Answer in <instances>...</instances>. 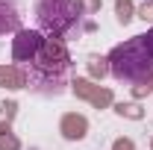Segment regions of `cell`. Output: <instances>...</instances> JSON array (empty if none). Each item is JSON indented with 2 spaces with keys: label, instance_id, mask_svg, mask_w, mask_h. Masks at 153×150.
Here are the masks:
<instances>
[{
  "label": "cell",
  "instance_id": "obj_17",
  "mask_svg": "<svg viewBox=\"0 0 153 150\" xmlns=\"http://www.w3.org/2000/svg\"><path fill=\"white\" fill-rule=\"evenodd\" d=\"M15 109H18V106H15L12 100H9V103H3V115H6V121H12V118H15Z\"/></svg>",
  "mask_w": 153,
  "mask_h": 150
},
{
  "label": "cell",
  "instance_id": "obj_3",
  "mask_svg": "<svg viewBox=\"0 0 153 150\" xmlns=\"http://www.w3.org/2000/svg\"><path fill=\"white\" fill-rule=\"evenodd\" d=\"M82 3L79 0H38L36 18L41 27V36L47 38H62L68 33L79 30V18H82Z\"/></svg>",
  "mask_w": 153,
  "mask_h": 150
},
{
  "label": "cell",
  "instance_id": "obj_2",
  "mask_svg": "<svg viewBox=\"0 0 153 150\" xmlns=\"http://www.w3.org/2000/svg\"><path fill=\"white\" fill-rule=\"evenodd\" d=\"M109 62V74L121 82H144L147 76H153V56L144 47V38L135 36L124 44H118L112 53L106 56Z\"/></svg>",
  "mask_w": 153,
  "mask_h": 150
},
{
  "label": "cell",
  "instance_id": "obj_4",
  "mask_svg": "<svg viewBox=\"0 0 153 150\" xmlns=\"http://www.w3.org/2000/svg\"><path fill=\"white\" fill-rule=\"evenodd\" d=\"M41 44H44V36L38 30H21L12 38V59L21 62V65H27V62L36 59V53L41 50Z\"/></svg>",
  "mask_w": 153,
  "mask_h": 150
},
{
  "label": "cell",
  "instance_id": "obj_8",
  "mask_svg": "<svg viewBox=\"0 0 153 150\" xmlns=\"http://www.w3.org/2000/svg\"><path fill=\"white\" fill-rule=\"evenodd\" d=\"M27 85V76L18 65H0V88H24Z\"/></svg>",
  "mask_w": 153,
  "mask_h": 150
},
{
  "label": "cell",
  "instance_id": "obj_15",
  "mask_svg": "<svg viewBox=\"0 0 153 150\" xmlns=\"http://www.w3.org/2000/svg\"><path fill=\"white\" fill-rule=\"evenodd\" d=\"M79 3H82V12H85V15H91V12L100 9V0H79Z\"/></svg>",
  "mask_w": 153,
  "mask_h": 150
},
{
  "label": "cell",
  "instance_id": "obj_10",
  "mask_svg": "<svg viewBox=\"0 0 153 150\" xmlns=\"http://www.w3.org/2000/svg\"><path fill=\"white\" fill-rule=\"evenodd\" d=\"M115 12L121 24H130L133 21V0H115Z\"/></svg>",
  "mask_w": 153,
  "mask_h": 150
},
{
  "label": "cell",
  "instance_id": "obj_12",
  "mask_svg": "<svg viewBox=\"0 0 153 150\" xmlns=\"http://www.w3.org/2000/svg\"><path fill=\"white\" fill-rule=\"evenodd\" d=\"M115 112L124 115V118H133V121H138V118H141V109H138L135 103H118V106H115Z\"/></svg>",
  "mask_w": 153,
  "mask_h": 150
},
{
  "label": "cell",
  "instance_id": "obj_11",
  "mask_svg": "<svg viewBox=\"0 0 153 150\" xmlns=\"http://www.w3.org/2000/svg\"><path fill=\"white\" fill-rule=\"evenodd\" d=\"M88 71H91V76L100 79V76L109 74V62H106V59H100V56H91V59H88Z\"/></svg>",
  "mask_w": 153,
  "mask_h": 150
},
{
  "label": "cell",
  "instance_id": "obj_6",
  "mask_svg": "<svg viewBox=\"0 0 153 150\" xmlns=\"http://www.w3.org/2000/svg\"><path fill=\"white\" fill-rule=\"evenodd\" d=\"M21 33V12L15 0H0V36Z\"/></svg>",
  "mask_w": 153,
  "mask_h": 150
},
{
  "label": "cell",
  "instance_id": "obj_1",
  "mask_svg": "<svg viewBox=\"0 0 153 150\" xmlns=\"http://www.w3.org/2000/svg\"><path fill=\"white\" fill-rule=\"evenodd\" d=\"M21 71L27 76V88H33L36 94H62L71 74V56L65 50V41L44 38L36 59L21 65Z\"/></svg>",
  "mask_w": 153,
  "mask_h": 150
},
{
  "label": "cell",
  "instance_id": "obj_5",
  "mask_svg": "<svg viewBox=\"0 0 153 150\" xmlns=\"http://www.w3.org/2000/svg\"><path fill=\"white\" fill-rule=\"evenodd\" d=\"M71 85H74L76 97L88 100V103H91V106H97V109H106V106H112V91H109V88H100V85L88 82V79H74Z\"/></svg>",
  "mask_w": 153,
  "mask_h": 150
},
{
  "label": "cell",
  "instance_id": "obj_13",
  "mask_svg": "<svg viewBox=\"0 0 153 150\" xmlns=\"http://www.w3.org/2000/svg\"><path fill=\"white\" fill-rule=\"evenodd\" d=\"M153 91V76H147L144 82H138V85H133V97H144V94Z\"/></svg>",
  "mask_w": 153,
  "mask_h": 150
},
{
  "label": "cell",
  "instance_id": "obj_18",
  "mask_svg": "<svg viewBox=\"0 0 153 150\" xmlns=\"http://www.w3.org/2000/svg\"><path fill=\"white\" fill-rule=\"evenodd\" d=\"M141 38H144V47H147V53L153 56V30L147 33V36H141Z\"/></svg>",
  "mask_w": 153,
  "mask_h": 150
},
{
  "label": "cell",
  "instance_id": "obj_16",
  "mask_svg": "<svg viewBox=\"0 0 153 150\" xmlns=\"http://www.w3.org/2000/svg\"><path fill=\"white\" fill-rule=\"evenodd\" d=\"M112 150H135V147H133V141H130V138H118V141L112 144Z\"/></svg>",
  "mask_w": 153,
  "mask_h": 150
},
{
  "label": "cell",
  "instance_id": "obj_9",
  "mask_svg": "<svg viewBox=\"0 0 153 150\" xmlns=\"http://www.w3.org/2000/svg\"><path fill=\"white\" fill-rule=\"evenodd\" d=\"M0 150H21V141L15 138V132L9 127V121L0 124Z\"/></svg>",
  "mask_w": 153,
  "mask_h": 150
},
{
  "label": "cell",
  "instance_id": "obj_7",
  "mask_svg": "<svg viewBox=\"0 0 153 150\" xmlns=\"http://www.w3.org/2000/svg\"><path fill=\"white\" fill-rule=\"evenodd\" d=\"M62 135L65 138H71V141H79L85 132H88V121L82 118V115H76V112H71V115H65L62 118Z\"/></svg>",
  "mask_w": 153,
  "mask_h": 150
},
{
  "label": "cell",
  "instance_id": "obj_14",
  "mask_svg": "<svg viewBox=\"0 0 153 150\" xmlns=\"http://www.w3.org/2000/svg\"><path fill=\"white\" fill-rule=\"evenodd\" d=\"M138 15H141L144 21H153V0H144V6L138 9Z\"/></svg>",
  "mask_w": 153,
  "mask_h": 150
},
{
  "label": "cell",
  "instance_id": "obj_19",
  "mask_svg": "<svg viewBox=\"0 0 153 150\" xmlns=\"http://www.w3.org/2000/svg\"><path fill=\"white\" fill-rule=\"evenodd\" d=\"M150 147H153V138H150Z\"/></svg>",
  "mask_w": 153,
  "mask_h": 150
}]
</instances>
